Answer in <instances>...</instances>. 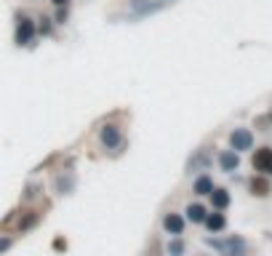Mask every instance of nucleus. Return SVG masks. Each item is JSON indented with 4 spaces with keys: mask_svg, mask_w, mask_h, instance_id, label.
Listing matches in <instances>:
<instances>
[{
    "mask_svg": "<svg viewBox=\"0 0 272 256\" xmlns=\"http://www.w3.org/2000/svg\"><path fill=\"white\" fill-rule=\"evenodd\" d=\"M254 168L259 173H264V176H269L272 173V149L269 147H262L254 152Z\"/></svg>",
    "mask_w": 272,
    "mask_h": 256,
    "instance_id": "obj_1",
    "label": "nucleus"
},
{
    "mask_svg": "<svg viewBox=\"0 0 272 256\" xmlns=\"http://www.w3.org/2000/svg\"><path fill=\"white\" fill-rule=\"evenodd\" d=\"M32 32H35V24H32L27 16H21V19H19V30H16V40H19V43H30Z\"/></svg>",
    "mask_w": 272,
    "mask_h": 256,
    "instance_id": "obj_2",
    "label": "nucleus"
},
{
    "mask_svg": "<svg viewBox=\"0 0 272 256\" xmlns=\"http://www.w3.org/2000/svg\"><path fill=\"white\" fill-rule=\"evenodd\" d=\"M232 147L235 149H248V147H251V131L238 128V131L232 134Z\"/></svg>",
    "mask_w": 272,
    "mask_h": 256,
    "instance_id": "obj_3",
    "label": "nucleus"
},
{
    "mask_svg": "<svg viewBox=\"0 0 272 256\" xmlns=\"http://www.w3.org/2000/svg\"><path fill=\"white\" fill-rule=\"evenodd\" d=\"M269 182L264 179V176H256V179H251V192L254 195H259V197H264V195H269Z\"/></svg>",
    "mask_w": 272,
    "mask_h": 256,
    "instance_id": "obj_4",
    "label": "nucleus"
},
{
    "mask_svg": "<svg viewBox=\"0 0 272 256\" xmlns=\"http://www.w3.org/2000/svg\"><path fill=\"white\" fill-rule=\"evenodd\" d=\"M211 197H214V206L216 208H224V206L230 203V195L224 192V190H211Z\"/></svg>",
    "mask_w": 272,
    "mask_h": 256,
    "instance_id": "obj_5",
    "label": "nucleus"
},
{
    "mask_svg": "<svg viewBox=\"0 0 272 256\" xmlns=\"http://www.w3.org/2000/svg\"><path fill=\"white\" fill-rule=\"evenodd\" d=\"M206 224H208V229H221L227 224V219H224V214H214V216L206 219Z\"/></svg>",
    "mask_w": 272,
    "mask_h": 256,
    "instance_id": "obj_6",
    "label": "nucleus"
},
{
    "mask_svg": "<svg viewBox=\"0 0 272 256\" xmlns=\"http://www.w3.org/2000/svg\"><path fill=\"white\" fill-rule=\"evenodd\" d=\"M165 229H171V232H182V219L176 216V214H171V216H165Z\"/></svg>",
    "mask_w": 272,
    "mask_h": 256,
    "instance_id": "obj_7",
    "label": "nucleus"
},
{
    "mask_svg": "<svg viewBox=\"0 0 272 256\" xmlns=\"http://www.w3.org/2000/svg\"><path fill=\"white\" fill-rule=\"evenodd\" d=\"M187 214H190L192 222H203V219H206V208L203 206H190V208H187Z\"/></svg>",
    "mask_w": 272,
    "mask_h": 256,
    "instance_id": "obj_8",
    "label": "nucleus"
},
{
    "mask_svg": "<svg viewBox=\"0 0 272 256\" xmlns=\"http://www.w3.org/2000/svg\"><path fill=\"white\" fill-rule=\"evenodd\" d=\"M221 166L224 168H235V166H238V155H235V152H224L221 155Z\"/></svg>",
    "mask_w": 272,
    "mask_h": 256,
    "instance_id": "obj_9",
    "label": "nucleus"
},
{
    "mask_svg": "<svg viewBox=\"0 0 272 256\" xmlns=\"http://www.w3.org/2000/svg\"><path fill=\"white\" fill-rule=\"evenodd\" d=\"M214 187H211V179H197V184H195V192H200V195H206V192H211Z\"/></svg>",
    "mask_w": 272,
    "mask_h": 256,
    "instance_id": "obj_10",
    "label": "nucleus"
},
{
    "mask_svg": "<svg viewBox=\"0 0 272 256\" xmlns=\"http://www.w3.org/2000/svg\"><path fill=\"white\" fill-rule=\"evenodd\" d=\"M102 136H104V142H110V144H115V142H117V131H115L112 125L104 128V134H102Z\"/></svg>",
    "mask_w": 272,
    "mask_h": 256,
    "instance_id": "obj_11",
    "label": "nucleus"
},
{
    "mask_svg": "<svg viewBox=\"0 0 272 256\" xmlns=\"http://www.w3.org/2000/svg\"><path fill=\"white\" fill-rule=\"evenodd\" d=\"M51 3H54V6H67L69 0H51Z\"/></svg>",
    "mask_w": 272,
    "mask_h": 256,
    "instance_id": "obj_12",
    "label": "nucleus"
}]
</instances>
